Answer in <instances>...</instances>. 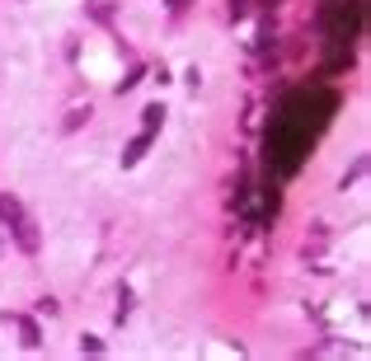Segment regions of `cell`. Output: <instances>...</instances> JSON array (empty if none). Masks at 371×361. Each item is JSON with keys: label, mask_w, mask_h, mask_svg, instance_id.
I'll use <instances>...</instances> for the list:
<instances>
[{"label": "cell", "mask_w": 371, "mask_h": 361, "mask_svg": "<svg viewBox=\"0 0 371 361\" xmlns=\"http://www.w3.org/2000/svg\"><path fill=\"white\" fill-rule=\"evenodd\" d=\"M14 324H19V342L24 347H43V329H38L33 314H14Z\"/></svg>", "instance_id": "obj_5"}, {"label": "cell", "mask_w": 371, "mask_h": 361, "mask_svg": "<svg viewBox=\"0 0 371 361\" xmlns=\"http://www.w3.org/2000/svg\"><path fill=\"white\" fill-rule=\"evenodd\" d=\"M151 141H156V131H136L132 141H127V151H123V169L141 164V160H146V151H151Z\"/></svg>", "instance_id": "obj_4"}, {"label": "cell", "mask_w": 371, "mask_h": 361, "mask_svg": "<svg viewBox=\"0 0 371 361\" xmlns=\"http://www.w3.org/2000/svg\"><path fill=\"white\" fill-rule=\"evenodd\" d=\"M310 141H315V131H306L301 122L277 113L273 127H268V141H264V160H268V169H273V179H292L296 169L306 164Z\"/></svg>", "instance_id": "obj_1"}, {"label": "cell", "mask_w": 371, "mask_h": 361, "mask_svg": "<svg viewBox=\"0 0 371 361\" xmlns=\"http://www.w3.org/2000/svg\"><path fill=\"white\" fill-rule=\"evenodd\" d=\"M357 28H362V0H352L348 10H339V19H334V28H329V38L343 47V43L357 38Z\"/></svg>", "instance_id": "obj_2"}, {"label": "cell", "mask_w": 371, "mask_h": 361, "mask_svg": "<svg viewBox=\"0 0 371 361\" xmlns=\"http://www.w3.org/2000/svg\"><path fill=\"white\" fill-rule=\"evenodd\" d=\"M165 127V103H146L141 108V131H160Z\"/></svg>", "instance_id": "obj_6"}, {"label": "cell", "mask_w": 371, "mask_h": 361, "mask_svg": "<svg viewBox=\"0 0 371 361\" xmlns=\"http://www.w3.org/2000/svg\"><path fill=\"white\" fill-rule=\"evenodd\" d=\"M80 352H89V357H104V338H80Z\"/></svg>", "instance_id": "obj_7"}, {"label": "cell", "mask_w": 371, "mask_h": 361, "mask_svg": "<svg viewBox=\"0 0 371 361\" xmlns=\"http://www.w3.org/2000/svg\"><path fill=\"white\" fill-rule=\"evenodd\" d=\"M10 230H14V244L24 249V254H38V226H33V216H19V221H10Z\"/></svg>", "instance_id": "obj_3"}, {"label": "cell", "mask_w": 371, "mask_h": 361, "mask_svg": "<svg viewBox=\"0 0 371 361\" xmlns=\"http://www.w3.org/2000/svg\"><path fill=\"white\" fill-rule=\"evenodd\" d=\"M85 118H89V108H71V118H66V122H61V127H66V131H76L80 122H85Z\"/></svg>", "instance_id": "obj_8"}]
</instances>
